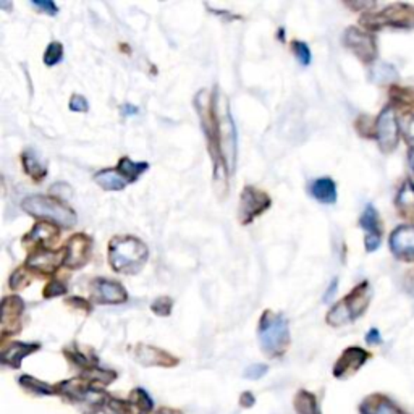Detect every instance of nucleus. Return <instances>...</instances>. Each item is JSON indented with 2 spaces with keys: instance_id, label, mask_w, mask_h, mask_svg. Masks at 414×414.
<instances>
[{
  "instance_id": "obj_45",
  "label": "nucleus",
  "mask_w": 414,
  "mask_h": 414,
  "mask_svg": "<svg viewBox=\"0 0 414 414\" xmlns=\"http://www.w3.org/2000/svg\"><path fill=\"white\" fill-rule=\"evenodd\" d=\"M336 285H339V279H334L332 283H330L329 290H327V292H325V294H324V301H329L330 298L334 297L335 292H336Z\"/></svg>"
},
{
  "instance_id": "obj_13",
  "label": "nucleus",
  "mask_w": 414,
  "mask_h": 414,
  "mask_svg": "<svg viewBox=\"0 0 414 414\" xmlns=\"http://www.w3.org/2000/svg\"><path fill=\"white\" fill-rule=\"evenodd\" d=\"M390 248L401 261H414V225H401L390 236Z\"/></svg>"
},
{
  "instance_id": "obj_36",
  "label": "nucleus",
  "mask_w": 414,
  "mask_h": 414,
  "mask_svg": "<svg viewBox=\"0 0 414 414\" xmlns=\"http://www.w3.org/2000/svg\"><path fill=\"white\" fill-rule=\"evenodd\" d=\"M29 282H31V277L28 275V272H25L23 269H16L10 277V288L21 290L28 287Z\"/></svg>"
},
{
  "instance_id": "obj_50",
  "label": "nucleus",
  "mask_w": 414,
  "mask_h": 414,
  "mask_svg": "<svg viewBox=\"0 0 414 414\" xmlns=\"http://www.w3.org/2000/svg\"><path fill=\"white\" fill-rule=\"evenodd\" d=\"M151 414H152V413H151ZM156 414H162V411H161V413H156Z\"/></svg>"
},
{
  "instance_id": "obj_21",
  "label": "nucleus",
  "mask_w": 414,
  "mask_h": 414,
  "mask_svg": "<svg viewBox=\"0 0 414 414\" xmlns=\"http://www.w3.org/2000/svg\"><path fill=\"white\" fill-rule=\"evenodd\" d=\"M311 196L317 199L319 203L334 204L336 201V185L332 179H317L309 185Z\"/></svg>"
},
{
  "instance_id": "obj_37",
  "label": "nucleus",
  "mask_w": 414,
  "mask_h": 414,
  "mask_svg": "<svg viewBox=\"0 0 414 414\" xmlns=\"http://www.w3.org/2000/svg\"><path fill=\"white\" fill-rule=\"evenodd\" d=\"M105 408H107V414H129V405L123 400L112 398Z\"/></svg>"
},
{
  "instance_id": "obj_49",
  "label": "nucleus",
  "mask_w": 414,
  "mask_h": 414,
  "mask_svg": "<svg viewBox=\"0 0 414 414\" xmlns=\"http://www.w3.org/2000/svg\"><path fill=\"white\" fill-rule=\"evenodd\" d=\"M162 414H183L176 410H162Z\"/></svg>"
},
{
  "instance_id": "obj_24",
  "label": "nucleus",
  "mask_w": 414,
  "mask_h": 414,
  "mask_svg": "<svg viewBox=\"0 0 414 414\" xmlns=\"http://www.w3.org/2000/svg\"><path fill=\"white\" fill-rule=\"evenodd\" d=\"M147 169H149L147 162H134L129 157H122L118 162V171L125 176L128 183H134Z\"/></svg>"
},
{
  "instance_id": "obj_48",
  "label": "nucleus",
  "mask_w": 414,
  "mask_h": 414,
  "mask_svg": "<svg viewBox=\"0 0 414 414\" xmlns=\"http://www.w3.org/2000/svg\"><path fill=\"white\" fill-rule=\"evenodd\" d=\"M410 164H411V167H413V171H414V147L411 149L410 152Z\"/></svg>"
},
{
  "instance_id": "obj_35",
  "label": "nucleus",
  "mask_w": 414,
  "mask_h": 414,
  "mask_svg": "<svg viewBox=\"0 0 414 414\" xmlns=\"http://www.w3.org/2000/svg\"><path fill=\"white\" fill-rule=\"evenodd\" d=\"M67 293V285H65L63 282L60 280H52L46 285L44 288V298L51 299V298H57V297H63V294Z\"/></svg>"
},
{
  "instance_id": "obj_5",
  "label": "nucleus",
  "mask_w": 414,
  "mask_h": 414,
  "mask_svg": "<svg viewBox=\"0 0 414 414\" xmlns=\"http://www.w3.org/2000/svg\"><path fill=\"white\" fill-rule=\"evenodd\" d=\"M361 25L369 29H378L387 25L396 28H414V7L405 4L390 5L381 14H366L361 18Z\"/></svg>"
},
{
  "instance_id": "obj_32",
  "label": "nucleus",
  "mask_w": 414,
  "mask_h": 414,
  "mask_svg": "<svg viewBox=\"0 0 414 414\" xmlns=\"http://www.w3.org/2000/svg\"><path fill=\"white\" fill-rule=\"evenodd\" d=\"M63 58V46L60 43H51L44 52V63L47 67H54Z\"/></svg>"
},
{
  "instance_id": "obj_31",
  "label": "nucleus",
  "mask_w": 414,
  "mask_h": 414,
  "mask_svg": "<svg viewBox=\"0 0 414 414\" xmlns=\"http://www.w3.org/2000/svg\"><path fill=\"white\" fill-rule=\"evenodd\" d=\"M132 401L133 403L139 408L141 413L143 414H151L152 413V408L154 403L151 400V396L147 395L146 390L143 388H134L133 393H132Z\"/></svg>"
},
{
  "instance_id": "obj_34",
  "label": "nucleus",
  "mask_w": 414,
  "mask_h": 414,
  "mask_svg": "<svg viewBox=\"0 0 414 414\" xmlns=\"http://www.w3.org/2000/svg\"><path fill=\"white\" fill-rule=\"evenodd\" d=\"M171 306H174V301H171V298L169 297H161V298H156V301L151 304V309L154 314H157V316H170V312H171Z\"/></svg>"
},
{
  "instance_id": "obj_26",
  "label": "nucleus",
  "mask_w": 414,
  "mask_h": 414,
  "mask_svg": "<svg viewBox=\"0 0 414 414\" xmlns=\"http://www.w3.org/2000/svg\"><path fill=\"white\" fill-rule=\"evenodd\" d=\"M294 406H297L298 414H321L316 396L306 392V390H301L297 395V398H294Z\"/></svg>"
},
{
  "instance_id": "obj_15",
  "label": "nucleus",
  "mask_w": 414,
  "mask_h": 414,
  "mask_svg": "<svg viewBox=\"0 0 414 414\" xmlns=\"http://www.w3.org/2000/svg\"><path fill=\"white\" fill-rule=\"evenodd\" d=\"M62 262L63 259L58 253L47 250V248H39V250L29 254L25 265L29 270L43 272V274H54Z\"/></svg>"
},
{
  "instance_id": "obj_14",
  "label": "nucleus",
  "mask_w": 414,
  "mask_h": 414,
  "mask_svg": "<svg viewBox=\"0 0 414 414\" xmlns=\"http://www.w3.org/2000/svg\"><path fill=\"white\" fill-rule=\"evenodd\" d=\"M359 225L366 230V250L369 253L376 251L381 246L382 241V227L381 218H378V212L374 209V206H368L361 216Z\"/></svg>"
},
{
  "instance_id": "obj_28",
  "label": "nucleus",
  "mask_w": 414,
  "mask_h": 414,
  "mask_svg": "<svg viewBox=\"0 0 414 414\" xmlns=\"http://www.w3.org/2000/svg\"><path fill=\"white\" fill-rule=\"evenodd\" d=\"M371 76H372V80L378 83V85H387V83H393L396 78H398V73H396L393 65L377 63L372 67Z\"/></svg>"
},
{
  "instance_id": "obj_25",
  "label": "nucleus",
  "mask_w": 414,
  "mask_h": 414,
  "mask_svg": "<svg viewBox=\"0 0 414 414\" xmlns=\"http://www.w3.org/2000/svg\"><path fill=\"white\" fill-rule=\"evenodd\" d=\"M396 207L406 217L414 216V183L406 181L396 196Z\"/></svg>"
},
{
  "instance_id": "obj_6",
  "label": "nucleus",
  "mask_w": 414,
  "mask_h": 414,
  "mask_svg": "<svg viewBox=\"0 0 414 414\" xmlns=\"http://www.w3.org/2000/svg\"><path fill=\"white\" fill-rule=\"evenodd\" d=\"M272 204V199L267 193L254 186H245L240 198V212L238 218L243 225L251 223L258 216L264 214Z\"/></svg>"
},
{
  "instance_id": "obj_33",
  "label": "nucleus",
  "mask_w": 414,
  "mask_h": 414,
  "mask_svg": "<svg viewBox=\"0 0 414 414\" xmlns=\"http://www.w3.org/2000/svg\"><path fill=\"white\" fill-rule=\"evenodd\" d=\"M292 51L294 57H297V60L303 65V67H307V65L311 63L312 60L311 51H309V47H307V44L303 43V41H293Z\"/></svg>"
},
{
  "instance_id": "obj_16",
  "label": "nucleus",
  "mask_w": 414,
  "mask_h": 414,
  "mask_svg": "<svg viewBox=\"0 0 414 414\" xmlns=\"http://www.w3.org/2000/svg\"><path fill=\"white\" fill-rule=\"evenodd\" d=\"M134 358L143 366H162V368H170V366L179 364V359L171 356L167 351L161 348H154L149 345H138L134 348Z\"/></svg>"
},
{
  "instance_id": "obj_22",
  "label": "nucleus",
  "mask_w": 414,
  "mask_h": 414,
  "mask_svg": "<svg viewBox=\"0 0 414 414\" xmlns=\"http://www.w3.org/2000/svg\"><path fill=\"white\" fill-rule=\"evenodd\" d=\"M21 161H23V167H25V171L29 176H31L34 181L39 183L47 175L46 164L41 162L38 154H34L33 151L23 152Z\"/></svg>"
},
{
  "instance_id": "obj_17",
  "label": "nucleus",
  "mask_w": 414,
  "mask_h": 414,
  "mask_svg": "<svg viewBox=\"0 0 414 414\" xmlns=\"http://www.w3.org/2000/svg\"><path fill=\"white\" fill-rule=\"evenodd\" d=\"M41 348L39 343H23V341H14L10 346L5 348L2 351V363L10 368L18 369L21 366V361L29 354L36 353Z\"/></svg>"
},
{
  "instance_id": "obj_12",
  "label": "nucleus",
  "mask_w": 414,
  "mask_h": 414,
  "mask_svg": "<svg viewBox=\"0 0 414 414\" xmlns=\"http://www.w3.org/2000/svg\"><path fill=\"white\" fill-rule=\"evenodd\" d=\"M369 358H371V354L366 350H363V348H359V346L346 348L340 356V359L336 361L334 366V376L336 378L351 377L353 374H356L361 368H363V366L366 364V361H368Z\"/></svg>"
},
{
  "instance_id": "obj_11",
  "label": "nucleus",
  "mask_w": 414,
  "mask_h": 414,
  "mask_svg": "<svg viewBox=\"0 0 414 414\" xmlns=\"http://www.w3.org/2000/svg\"><path fill=\"white\" fill-rule=\"evenodd\" d=\"M23 311H25V301L20 297L4 298L2 314H0V332H2V336L20 332Z\"/></svg>"
},
{
  "instance_id": "obj_10",
  "label": "nucleus",
  "mask_w": 414,
  "mask_h": 414,
  "mask_svg": "<svg viewBox=\"0 0 414 414\" xmlns=\"http://www.w3.org/2000/svg\"><path fill=\"white\" fill-rule=\"evenodd\" d=\"M376 133H377V141L378 146L383 152H392L396 144H398V123H396V118L393 114V109L386 107L381 115L377 118L376 123Z\"/></svg>"
},
{
  "instance_id": "obj_4",
  "label": "nucleus",
  "mask_w": 414,
  "mask_h": 414,
  "mask_svg": "<svg viewBox=\"0 0 414 414\" xmlns=\"http://www.w3.org/2000/svg\"><path fill=\"white\" fill-rule=\"evenodd\" d=\"M259 341L264 353L270 358L282 356L290 343V330L287 319L282 314L265 311L259 321Z\"/></svg>"
},
{
  "instance_id": "obj_29",
  "label": "nucleus",
  "mask_w": 414,
  "mask_h": 414,
  "mask_svg": "<svg viewBox=\"0 0 414 414\" xmlns=\"http://www.w3.org/2000/svg\"><path fill=\"white\" fill-rule=\"evenodd\" d=\"M83 378L87 382H97V383H102V386H109L117 378V372L114 371H109V369H100V368H91L85 369L83 372Z\"/></svg>"
},
{
  "instance_id": "obj_1",
  "label": "nucleus",
  "mask_w": 414,
  "mask_h": 414,
  "mask_svg": "<svg viewBox=\"0 0 414 414\" xmlns=\"http://www.w3.org/2000/svg\"><path fill=\"white\" fill-rule=\"evenodd\" d=\"M149 251L136 236H114L109 243V264L118 274L134 275L144 267Z\"/></svg>"
},
{
  "instance_id": "obj_18",
  "label": "nucleus",
  "mask_w": 414,
  "mask_h": 414,
  "mask_svg": "<svg viewBox=\"0 0 414 414\" xmlns=\"http://www.w3.org/2000/svg\"><path fill=\"white\" fill-rule=\"evenodd\" d=\"M361 414H408L386 395H372L363 401Z\"/></svg>"
},
{
  "instance_id": "obj_42",
  "label": "nucleus",
  "mask_w": 414,
  "mask_h": 414,
  "mask_svg": "<svg viewBox=\"0 0 414 414\" xmlns=\"http://www.w3.org/2000/svg\"><path fill=\"white\" fill-rule=\"evenodd\" d=\"M366 341H368L369 345H378V343L382 341L378 330L377 329H371L368 332V335H366Z\"/></svg>"
},
{
  "instance_id": "obj_27",
  "label": "nucleus",
  "mask_w": 414,
  "mask_h": 414,
  "mask_svg": "<svg viewBox=\"0 0 414 414\" xmlns=\"http://www.w3.org/2000/svg\"><path fill=\"white\" fill-rule=\"evenodd\" d=\"M87 388L90 387H87L85 382L78 381V378H73V381L62 382L60 386H58V392L65 396H68V398L81 401L83 398H85V393L87 392Z\"/></svg>"
},
{
  "instance_id": "obj_44",
  "label": "nucleus",
  "mask_w": 414,
  "mask_h": 414,
  "mask_svg": "<svg viewBox=\"0 0 414 414\" xmlns=\"http://www.w3.org/2000/svg\"><path fill=\"white\" fill-rule=\"evenodd\" d=\"M138 107H134V105L132 104H123L122 105V115L123 117H132V115H136L138 114Z\"/></svg>"
},
{
  "instance_id": "obj_38",
  "label": "nucleus",
  "mask_w": 414,
  "mask_h": 414,
  "mask_svg": "<svg viewBox=\"0 0 414 414\" xmlns=\"http://www.w3.org/2000/svg\"><path fill=\"white\" fill-rule=\"evenodd\" d=\"M267 371L269 368L265 364H251L250 368H246L245 377L250 378V381H258V378H261L267 374Z\"/></svg>"
},
{
  "instance_id": "obj_47",
  "label": "nucleus",
  "mask_w": 414,
  "mask_h": 414,
  "mask_svg": "<svg viewBox=\"0 0 414 414\" xmlns=\"http://www.w3.org/2000/svg\"><path fill=\"white\" fill-rule=\"evenodd\" d=\"M348 7H351V9H369V7H374V4H348Z\"/></svg>"
},
{
  "instance_id": "obj_2",
  "label": "nucleus",
  "mask_w": 414,
  "mask_h": 414,
  "mask_svg": "<svg viewBox=\"0 0 414 414\" xmlns=\"http://www.w3.org/2000/svg\"><path fill=\"white\" fill-rule=\"evenodd\" d=\"M214 105H216V118H217L218 149H221L228 174H233L235 165H236V151H238V144H236L238 136H236L235 122H233L232 112H230V107H228V100L222 92H216Z\"/></svg>"
},
{
  "instance_id": "obj_30",
  "label": "nucleus",
  "mask_w": 414,
  "mask_h": 414,
  "mask_svg": "<svg viewBox=\"0 0 414 414\" xmlns=\"http://www.w3.org/2000/svg\"><path fill=\"white\" fill-rule=\"evenodd\" d=\"M20 386L34 395L46 396V395L54 393V388H52L51 386H47L46 382H41V381H38V378H34L31 376H21Z\"/></svg>"
},
{
  "instance_id": "obj_40",
  "label": "nucleus",
  "mask_w": 414,
  "mask_h": 414,
  "mask_svg": "<svg viewBox=\"0 0 414 414\" xmlns=\"http://www.w3.org/2000/svg\"><path fill=\"white\" fill-rule=\"evenodd\" d=\"M31 4H33V7L43 10L47 15L54 16L58 14V7L54 2H51V0H33Z\"/></svg>"
},
{
  "instance_id": "obj_23",
  "label": "nucleus",
  "mask_w": 414,
  "mask_h": 414,
  "mask_svg": "<svg viewBox=\"0 0 414 414\" xmlns=\"http://www.w3.org/2000/svg\"><path fill=\"white\" fill-rule=\"evenodd\" d=\"M351 321H354V316L345 299L336 303L327 314V324L332 325V327H341V325L350 324Z\"/></svg>"
},
{
  "instance_id": "obj_20",
  "label": "nucleus",
  "mask_w": 414,
  "mask_h": 414,
  "mask_svg": "<svg viewBox=\"0 0 414 414\" xmlns=\"http://www.w3.org/2000/svg\"><path fill=\"white\" fill-rule=\"evenodd\" d=\"M94 181L105 191H122L128 185V180L115 169H102L96 171Z\"/></svg>"
},
{
  "instance_id": "obj_7",
  "label": "nucleus",
  "mask_w": 414,
  "mask_h": 414,
  "mask_svg": "<svg viewBox=\"0 0 414 414\" xmlns=\"http://www.w3.org/2000/svg\"><path fill=\"white\" fill-rule=\"evenodd\" d=\"M343 44L364 63H371L377 57V44L374 38L354 26L348 28L343 34Z\"/></svg>"
},
{
  "instance_id": "obj_43",
  "label": "nucleus",
  "mask_w": 414,
  "mask_h": 414,
  "mask_svg": "<svg viewBox=\"0 0 414 414\" xmlns=\"http://www.w3.org/2000/svg\"><path fill=\"white\" fill-rule=\"evenodd\" d=\"M68 304H73V306H76V307H81V309H85L86 312L90 311V303H87V301H85V299H81V298L73 297L72 299L68 301Z\"/></svg>"
},
{
  "instance_id": "obj_46",
  "label": "nucleus",
  "mask_w": 414,
  "mask_h": 414,
  "mask_svg": "<svg viewBox=\"0 0 414 414\" xmlns=\"http://www.w3.org/2000/svg\"><path fill=\"white\" fill-rule=\"evenodd\" d=\"M241 405L246 408H251L254 405V396L251 392H245L243 395H241Z\"/></svg>"
},
{
  "instance_id": "obj_9",
  "label": "nucleus",
  "mask_w": 414,
  "mask_h": 414,
  "mask_svg": "<svg viewBox=\"0 0 414 414\" xmlns=\"http://www.w3.org/2000/svg\"><path fill=\"white\" fill-rule=\"evenodd\" d=\"M92 241L86 233H75L70 236L65 246L63 264L68 269H80L87 262L91 254Z\"/></svg>"
},
{
  "instance_id": "obj_8",
  "label": "nucleus",
  "mask_w": 414,
  "mask_h": 414,
  "mask_svg": "<svg viewBox=\"0 0 414 414\" xmlns=\"http://www.w3.org/2000/svg\"><path fill=\"white\" fill-rule=\"evenodd\" d=\"M91 298L99 304L127 303L128 293L122 283L97 277L91 282Z\"/></svg>"
},
{
  "instance_id": "obj_19",
  "label": "nucleus",
  "mask_w": 414,
  "mask_h": 414,
  "mask_svg": "<svg viewBox=\"0 0 414 414\" xmlns=\"http://www.w3.org/2000/svg\"><path fill=\"white\" fill-rule=\"evenodd\" d=\"M58 230L52 225L49 222H38L36 225L31 228V232H29L23 241L25 243H36L41 248H47L51 243H55L58 240Z\"/></svg>"
},
{
  "instance_id": "obj_41",
  "label": "nucleus",
  "mask_w": 414,
  "mask_h": 414,
  "mask_svg": "<svg viewBox=\"0 0 414 414\" xmlns=\"http://www.w3.org/2000/svg\"><path fill=\"white\" fill-rule=\"evenodd\" d=\"M401 127H403L406 141H410V144H414V117L406 115L403 123H401Z\"/></svg>"
},
{
  "instance_id": "obj_39",
  "label": "nucleus",
  "mask_w": 414,
  "mask_h": 414,
  "mask_svg": "<svg viewBox=\"0 0 414 414\" xmlns=\"http://www.w3.org/2000/svg\"><path fill=\"white\" fill-rule=\"evenodd\" d=\"M70 110L81 114V112L90 110V104H87L85 96H81V94H73L72 99H70Z\"/></svg>"
},
{
  "instance_id": "obj_3",
  "label": "nucleus",
  "mask_w": 414,
  "mask_h": 414,
  "mask_svg": "<svg viewBox=\"0 0 414 414\" xmlns=\"http://www.w3.org/2000/svg\"><path fill=\"white\" fill-rule=\"evenodd\" d=\"M21 207L26 214L39 218L41 222L55 223L65 228L75 225L76 214L72 207L60 203L55 198L43 196V194H31L21 201Z\"/></svg>"
}]
</instances>
